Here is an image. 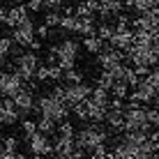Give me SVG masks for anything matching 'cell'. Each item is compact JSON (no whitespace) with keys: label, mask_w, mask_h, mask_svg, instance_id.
I'll list each match as a JSON object with an SVG mask.
<instances>
[{"label":"cell","mask_w":159,"mask_h":159,"mask_svg":"<svg viewBox=\"0 0 159 159\" xmlns=\"http://www.w3.org/2000/svg\"><path fill=\"white\" fill-rule=\"evenodd\" d=\"M35 108H37V113H39V118H51V120H56V122H62V120H67V116H69V104L65 99H58L51 90L37 97Z\"/></svg>","instance_id":"6da1fadb"},{"label":"cell","mask_w":159,"mask_h":159,"mask_svg":"<svg viewBox=\"0 0 159 159\" xmlns=\"http://www.w3.org/2000/svg\"><path fill=\"white\" fill-rule=\"evenodd\" d=\"M106 141H108V131L102 127V122L83 125V127L76 129V134H74V143L79 148H83L85 152H92L97 145L106 143Z\"/></svg>","instance_id":"7a4b0ae2"},{"label":"cell","mask_w":159,"mask_h":159,"mask_svg":"<svg viewBox=\"0 0 159 159\" xmlns=\"http://www.w3.org/2000/svg\"><path fill=\"white\" fill-rule=\"evenodd\" d=\"M39 56H37V51H23L21 56L14 58V72L21 76L23 81H30L35 79V72L37 67H39Z\"/></svg>","instance_id":"3957f363"},{"label":"cell","mask_w":159,"mask_h":159,"mask_svg":"<svg viewBox=\"0 0 159 159\" xmlns=\"http://www.w3.org/2000/svg\"><path fill=\"white\" fill-rule=\"evenodd\" d=\"M131 129H139V131H150V129H155L150 122H148L145 106L125 108V125H122V131H131Z\"/></svg>","instance_id":"277c9868"},{"label":"cell","mask_w":159,"mask_h":159,"mask_svg":"<svg viewBox=\"0 0 159 159\" xmlns=\"http://www.w3.org/2000/svg\"><path fill=\"white\" fill-rule=\"evenodd\" d=\"M79 42L76 39H62L58 42V65L62 69H69L76 65V60H79Z\"/></svg>","instance_id":"5b68a950"},{"label":"cell","mask_w":159,"mask_h":159,"mask_svg":"<svg viewBox=\"0 0 159 159\" xmlns=\"http://www.w3.org/2000/svg\"><path fill=\"white\" fill-rule=\"evenodd\" d=\"M28 148H30V159H42V157H51L53 155V143L46 134L35 131L28 139Z\"/></svg>","instance_id":"8992f818"},{"label":"cell","mask_w":159,"mask_h":159,"mask_svg":"<svg viewBox=\"0 0 159 159\" xmlns=\"http://www.w3.org/2000/svg\"><path fill=\"white\" fill-rule=\"evenodd\" d=\"M23 88V79L16 72L0 69V97H14Z\"/></svg>","instance_id":"52a82bcc"},{"label":"cell","mask_w":159,"mask_h":159,"mask_svg":"<svg viewBox=\"0 0 159 159\" xmlns=\"http://www.w3.org/2000/svg\"><path fill=\"white\" fill-rule=\"evenodd\" d=\"M12 39L19 46H28L35 39V23H32V19H28V16L21 19V23L16 28H12Z\"/></svg>","instance_id":"ba28073f"},{"label":"cell","mask_w":159,"mask_h":159,"mask_svg":"<svg viewBox=\"0 0 159 159\" xmlns=\"http://www.w3.org/2000/svg\"><path fill=\"white\" fill-rule=\"evenodd\" d=\"M14 99V106H16V111H19V118H25V116H30L32 111H35V92L30 90V88H21L19 92L12 97Z\"/></svg>","instance_id":"9c48e42d"},{"label":"cell","mask_w":159,"mask_h":159,"mask_svg":"<svg viewBox=\"0 0 159 159\" xmlns=\"http://www.w3.org/2000/svg\"><path fill=\"white\" fill-rule=\"evenodd\" d=\"M90 92H92V88L85 85L83 81H81V83H67V88H65V99H67L69 108H72L74 104L85 102L88 97H90Z\"/></svg>","instance_id":"30bf717a"},{"label":"cell","mask_w":159,"mask_h":159,"mask_svg":"<svg viewBox=\"0 0 159 159\" xmlns=\"http://www.w3.org/2000/svg\"><path fill=\"white\" fill-rule=\"evenodd\" d=\"M19 122V111L14 106L12 97H2V106H0V125H16Z\"/></svg>","instance_id":"8fae6325"},{"label":"cell","mask_w":159,"mask_h":159,"mask_svg":"<svg viewBox=\"0 0 159 159\" xmlns=\"http://www.w3.org/2000/svg\"><path fill=\"white\" fill-rule=\"evenodd\" d=\"M104 122L111 127V131L120 134V131H122V125H125V108H113V106H108Z\"/></svg>","instance_id":"7c38bea8"},{"label":"cell","mask_w":159,"mask_h":159,"mask_svg":"<svg viewBox=\"0 0 159 159\" xmlns=\"http://www.w3.org/2000/svg\"><path fill=\"white\" fill-rule=\"evenodd\" d=\"M113 48H120V51H125V48H129L131 44H134V30H116L113 32V37L108 39Z\"/></svg>","instance_id":"4fadbf2b"},{"label":"cell","mask_w":159,"mask_h":159,"mask_svg":"<svg viewBox=\"0 0 159 159\" xmlns=\"http://www.w3.org/2000/svg\"><path fill=\"white\" fill-rule=\"evenodd\" d=\"M76 35L88 37V35H97V23H95V16L88 14V16H79V23H76Z\"/></svg>","instance_id":"5bb4252c"},{"label":"cell","mask_w":159,"mask_h":159,"mask_svg":"<svg viewBox=\"0 0 159 159\" xmlns=\"http://www.w3.org/2000/svg\"><path fill=\"white\" fill-rule=\"evenodd\" d=\"M23 16H28V7L25 5H19L16 2V7L7 9V19H5V25H9V28H16V25L21 23V19Z\"/></svg>","instance_id":"9a60e30c"},{"label":"cell","mask_w":159,"mask_h":159,"mask_svg":"<svg viewBox=\"0 0 159 159\" xmlns=\"http://www.w3.org/2000/svg\"><path fill=\"white\" fill-rule=\"evenodd\" d=\"M85 104H88V120H90V122H104L108 106L97 104V102H90V99H85Z\"/></svg>","instance_id":"2e32d148"},{"label":"cell","mask_w":159,"mask_h":159,"mask_svg":"<svg viewBox=\"0 0 159 159\" xmlns=\"http://www.w3.org/2000/svg\"><path fill=\"white\" fill-rule=\"evenodd\" d=\"M83 46H85V51H88V53L97 56V53H99L102 48L106 46V42H104L99 35H88V37H83Z\"/></svg>","instance_id":"e0dca14e"},{"label":"cell","mask_w":159,"mask_h":159,"mask_svg":"<svg viewBox=\"0 0 159 159\" xmlns=\"http://www.w3.org/2000/svg\"><path fill=\"white\" fill-rule=\"evenodd\" d=\"M74 139H62V136H58L56 143H53V155H72L74 152Z\"/></svg>","instance_id":"ac0fdd59"},{"label":"cell","mask_w":159,"mask_h":159,"mask_svg":"<svg viewBox=\"0 0 159 159\" xmlns=\"http://www.w3.org/2000/svg\"><path fill=\"white\" fill-rule=\"evenodd\" d=\"M37 131H42L46 136H53V134H58V122L51 118H39L37 120Z\"/></svg>","instance_id":"d6986e66"},{"label":"cell","mask_w":159,"mask_h":159,"mask_svg":"<svg viewBox=\"0 0 159 159\" xmlns=\"http://www.w3.org/2000/svg\"><path fill=\"white\" fill-rule=\"evenodd\" d=\"M76 23H79V16L76 14H62L58 28H62L65 32H76Z\"/></svg>","instance_id":"ffe728a7"},{"label":"cell","mask_w":159,"mask_h":159,"mask_svg":"<svg viewBox=\"0 0 159 159\" xmlns=\"http://www.w3.org/2000/svg\"><path fill=\"white\" fill-rule=\"evenodd\" d=\"M62 81L65 83H81V81H83V72L76 69V65H74V67H69V69L62 72Z\"/></svg>","instance_id":"44dd1931"},{"label":"cell","mask_w":159,"mask_h":159,"mask_svg":"<svg viewBox=\"0 0 159 159\" xmlns=\"http://www.w3.org/2000/svg\"><path fill=\"white\" fill-rule=\"evenodd\" d=\"M113 32H116V25L111 23V21H102V25H97V35L102 37L104 42H108L113 37Z\"/></svg>","instance_id":"7402d4cb"},{"label":"cell","mask_w":159,"mask_h":159,"mask_svg":"<svg viewBox=\"0 0 159 159\" xmlns=\"http://www.w3.org/2000/svg\"><path fill=\"white\" fill-rule=\"evenodd\" d=\"M76 129L72 122H67V120H62V122H58V136H62V139H74Z\"/></svg>","instance_id":"603a6c76"},{"label":"cell","mask_w":159,"mask_h":159,"mask_svg":"<svg viewBox=\"0 0 159 159\" xmlns=\"http://www.w3.org/2000/svg\"><path fill=\"white\" fill-rule=\"evenodd\" d=\"M111 97L127 99V97H129V85H127V83H116V85L111 88Z\"/></svg>","instance_id":"cb8c5ba5"},{"label":"cell","mask_w":159,"mask_h":159,"mask_svg":"<svg viewBox=\"0 0 159 159\" xmlns=\"http://www.w3.org/2000/svg\"><path fill=\"white\" fill-rule=\"evenodd\" d=\"M60 16H62L60 9H51V12L44 16V23H46L48 28H58V25H60Z\"/></svg>","instance_id":"d4e9b609"},{"label":"cell","mask_w":159,"mask_h":159,"mask_svg":"<svg viewBox=\"0 0 159 159\" xmlns=\"http://www.w3.org/2000/svg\"><path fill=\"white\" fill-rule=\"evenodd\" d=\"M74 116L79 118V120H83V122H88V104L85 102H79V104H74Z\"/></svg>","instance_id":"484cf974"},{"label":"cell","mask_w":159,"mask_h":159,"mask_svg":"<svg viewBox=\"0 0 159 159\" xmlns=\"http://www.w3.org/2000/svg\"><path fill=\"white\" fill-rule=\"evenodd\" d=\"M48 74H51V67H48V65H39V67H37V72H35L37 83H42V81H48Z\"/></svg>","instance_id":"4316f807"},{"label":"cell","mask_w":159,"mask_h":159,"mask_svg":"<svg viewBox=\"0 0 159 159\" xmlns=\"http://www.w3.org/2000/svg\"><path fill=\"white\" fill-rule=\"evenodd\" d=\"M145 116H148V122H150L152 127H159V108L145 106Z\"/></svg>","instance_id":"83f0119b"},{"label":"cell","mask_w":159,"mask_h":159,"mask_svg":"<svg viewBox=\"0 0 159 159\" xmlns=\"http://www.w3.org/2000/svg\"><path fill=\"white\" fill-rule=\"evenodd\" d=\"M12 46H14V39H12V35H9V37H0V53H2V56H9Z\"/></svg>","instance_id":"f1b7e54d"},{"label":"cell","mask_w":159,"mask_h":159,"mask_svg":"<svg viewBox=\"0 0 159 159\" xmlns=\"http://www.w3.org/2000/svg\"><path fill=\"white\" fill-rule=\"evenodd\" d=\"M35 131H37V122H35V120H23V139L28 141Z\"/></svg>","instance_id":"f546056e"},{"label":"cell","mask_w":159,"mask_h":159,"mask_svg":"<svg viewBox=\"0 0 159 159\" xmlns=\"http://www.w3.org/2000/svg\"><path fill=\"white\" fill-rule=\"evenodd\" d=\"M129 25H131V21H129V16H127V14H122V12H120V14L116 16V30H127V28H129Z\"/></svg>","instance_id":"4dcf8cb0"},{"label":"cell","mask_w":159,"mask_h":159,"mask_svg":"<svg viewBox=\"0 0 159 159\" xmlns=\"http://www.w3.org/2000/svg\"><path fill=\"white\" fill-rule=\"evenodd\" d=\"M90 159H108V150H106V143L97 145L95 150L90 152Z\"/></svg>","instance_id":"1f68e13d"},{"label":"cell","mask_w":159,"mask_h":159,"mask_svg":"<svg viewBox=\"0 0 159 159\" xmlns=\"http://www.w3.org/2000/svg\"><path fill=\"white\" fill-rule=\"evenodd\" d=\"M2 143H5V150H9V152L19 150V139L16 136H7V139H2Z\"/></svg>","instance_id":"d6a6232c"},{"label":"cell","mask_w":159,"mask_h":159,"mask_svg":"<svg viewBox=\"0 0 159 159\" xmlns=\"http://www.w3.org/2000/svg\"><path fill=\"white\" fill-rule=\"evenodd\" d=\"M145 79H148V81L152 83V88H155V92L159 95V69H150V74H148Z\"/></svg>","instance_id":"836d02e7"},{"label":"cell","mask_w":159,"mask_h":159,"mask_svg":"<svg viewBox=\"0 0 159 159\" xmlns=\"http://www.w3.org/2000/svg\"><path fill=\"white\" fill-rule=\"evenodd\" d=\"M62 72H65V69L60 67V65H53L51 74H48V81H56V83H58V81H62Z\"/></svg>","instance_id":"e575fe53"},{"label":"cell","mask_w":159,"mask_h":159,"mask_svg":"<svg viewBox=\"0 0 159 159\" xmlns=\"http://www.w3.org/2000/svg\"><path fill=\"white\" fill-rule=\"evenodd\" d=\"M25 7H28L30 12H39V9H44V0H28Z\"/></svg>","instance_id":"d590c367"},{"label":"cell","mask_w":159,"mask_h":159,"mask_svg":"<svg viewBox=\"0 0 159 159\" xmlns=\"http://www.w3.org/2000/svg\"><path fill=\"white\" fill-rule=\"evenodd\" d=\"M48 32H51V28H48L46 23L39 25V28H35V35L39 37V39H48Z\"/></svg>","instance_id":"8d00e7d4"},{"label":"cell","mask_w":159,"mask_h":159,"mask_svg":"<svg viewBox=\"0 0 159 159\" xmlns=\"http://www.w3.org/2000/svg\"><path fill=\"white\" fill-rule=\"evenodd\" d=\"M67 0H44V7L46 9H60Z\"/></svg>","instance_id":"74e56055"},{"label":"cell","mask_w":159,"mask_h":159,"mask_svg":"<svg viewBox=\"0 0 159 159\" xmlns=\"http://www.w3.org/2000/svg\"><path fill=\"white\" fill-rule=\"evenodd\" d=\"M74 14H76V16H88V14H92V12L88 9V5L83 2V0H81V5H79V7H74Z\"/></svg>","instance_id":"f35d334b"},{"label":"cell","mask_w":159,"mask_h":159,"mask_svg":"<svg viewBox=\"0 0 159 159\" xmlns=\"http://www.w3.org/2000/svg\"><path fill=\"white\" fill-rule=\"evenodd\" d=\"M134 72L141 76V79H145L148 74H150V67H148V65H139V67H134Z\"/></svg>","instance_id":"ab89813d"},{"label":"cell","mask_w":159,"mask_h":159,"mask_svg":"<svg viewBox=\"0 0 159 159\" xmlns=\"http://www.w3.org/2000/svg\"><path fill=\"white\" fill-rule=\"evenodd\" d=\"M28 46H30V51H37V53H39V51H42V39H32Z\"/></svg>","instance_id":"60d3db41"},{"label":"cell","mask_w":159,"mask_h":159,"mask_svg":"<svg viewBox=\"0 0 159 159\" xmlns=\"http://www.w3.org/2000/svg\"><path fill=\"white\" fill-rule=\"evenodd\" d=\"M5 19H7V9L0 7V23H5Z\"/></svg>","instance_id":"b9f144b4"},{"label":"cell","mask_w":159,"mask_h":159,"mask_svg":"<svg viewBox=\"0 0 159 159\" xmlns=\"http://www.w3.org/2000/svg\"><path fill=\"white\" fill-rule=\"evenodd\" d=\"M14 159H30V157H28V155H23V152H19V150H16V157H14Z\"/></svg>","instance_id":"7bdbcfd3"},{"label":"cell","mask_w":159,"mask_h":159,"mask_svg":"<svg viewBox=\"0 0 159 159\" xmlns=\"http://www.w3.org/2000/svg\"><path fill=\"white\" fill-rule=\"evenodd\" d=\"M152 104H155V108H159V95H155V99H152Z\"/></svg>","instance_id":"ee69618b"},{"label":"cell","mask_w":159,"mask_h":159,"mask_svg":"<svg viewBox=\"0 0 159 159\" xmlns=\"http://www.w3.org/2000/svg\"><path fill=\"white\" fill-rule=\"evenodd\" d=\"M16 2H19V5H25V2H28V0H16Z\"/></svg>","instance_id":"f6af8a7d"},{"label":"cell","mask_w":159,"mask_h":159,"mask_svg":"<svg viewBox=\"0 0 159 159\" xmlns=\"http://www.w3.org/2000/svg\"><path fill=\"white\" fill-rule=\"evenodd\" d=\"M0 106H2V97H0Z\"/></svg>","instance_id":"bcb514c9"}]
</instances>
